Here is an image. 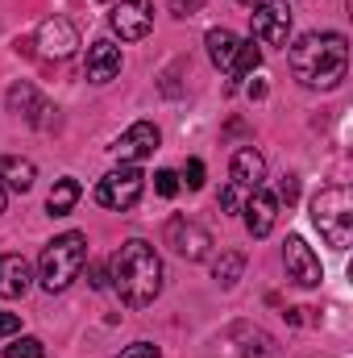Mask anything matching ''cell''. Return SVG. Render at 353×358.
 Wrapping results in <instances>:
<instances>
[{
  "label": "cell",
  "instance_id": "6da1fadb",
  "mask_svg": "<svg viewBox=\"0 0 353 358\" xmlns=\"http://www.w3.org/2000/svg\"><path fill=\"white\" fill-rule=\"evenodd\" d=\"M291 71L308 88H337L350 67V42L345 34H303L291 42Z\"/></svg>",
  "mask_w": 353,
  "mask_h": 358
},
{
  "label": "cell",
  "instance_id": "d6a6232c",
  "mask_svg": "<svg viewBox=\"0 0 353 358\" xmlns=\"http://www.w3.org/2000/svg\"><path fill=\"white\" fill-rule=\"evenodd\" d=\"M241 4H250V8H258V4H262V0H241Z\"/></svg>",
  "mask_w": 353,
  "mask_h": 358
},
{
  "label": "cell",
  "instance_id": "4fadbf2b",
  "mask_svg": "<svg viewBox=\"0 0 353 358\" xmlns=\"http://www.w3.org/2000/svg\"><path fill=\"white\" fill-rule=\"evenodd\" d=\"M88 80L91 84H112L117 76H121V46L117 42H108V38H100V42H91L88 50Z\"/></svg>",
  "mask_w": 353,
  "mask_h": 358
},
{
  "label": "cell",
  "instance_id": "83f0119b",
  "mask_svg": "<svg viewBox=\"0 0 353 358\" xmlns=\"http://www.w3.org/2000/svg\"><path fill=\"white\" fill-rule=\"evenodd\" d=\"M21 329V317L17 313H0V338H13Z\"/></svg>",
  "mask_w": 353,
  "mask_h": 358
},
{
  "label": "cell",
  "instance_id": "30bf717a",
  "mask_svg": "<svg viewBox=\"0 0 353 358\" xmlns=\"http://www.w3.org/2000/svg\"><path fill=\"white\" fill-rule=\"evenodd\" d=\"M158 142H163V134H158V125L154 121H137V125H129L121 138H117V146H112V155L121 159V163H142V159H150L154 150H158Z\"/></svg>",
  "mask_w": 353,
  "mask_h": 358
},
{
  "label": "cell",
  "instance_id": "1f68e13d",
  "mask_svg": "<svg viewBox=\"0 0 353 358\" xmlns=\"http://www.w3.org/2000/svg\"><path fill=\"white\" fill-rule=\"evenodd\" d=\"M4 200H8V196H4V183H0V213H4Z\"/></svg>",
  "mask_w": 353,
  "mask_h": 358
},
{
  "label": "cell",
  "instance_id": "8992f818",
  "mask_svg": "<svg viewBox=\"0 0 353 358\" xmlns=\"http://www.w3.org/2000/svg\"><path fill=\"white\" fill-rule=\"evenodd\" d=\"M250 34H254V42H262V46H287V34H291V4H287V0H262V4L250 13Z\"/></svg>",
  "mask_w": 353,
  "mask_h": 358
},
{
  "label": "cell",
  "instance_id": "8fae6325",
  "mask_svg": "<svg viewBox=\"0 0 353 358\" xmlns=\"http://www.w3.org/2000/svg\"><path fill=\"white\" fill-rule=\"evenodd\" d=\"M38 46H42L46 59H67L80 46V34H75V25L67 17H46L38 25Z\"/></svg>",
  "mask_w": 353,
  "mask_h": 358
},
{
  "label": "cell",
  "instance_id": "7402d4cb",
  "mask_svg": "<svg viewBox=\"0 0 353 358\" xmlns=\"http://www.w3.org/2000/svg\"><path fill=\"white\" fill-rule=\"evenodd\" d=\"M4 358H46V346L38 338H17L13 346H4Z\"/></svg>",
  "mask_w": 353,
  "mask_h": 358
},
{
  "label": "cell",
  "instance_id": "ffe728a7",
  "mask_svg": "<svg viewBox=\"0 0 353 358\" xmlns=\"http://www.w3.org/2000/svg\"><path fill=\"white\" fill-rule=\"evenodd\" d=\"M262 67V46L250 38V42H237V55H233V63H229V71H233V80H241V76H250V71H258Z\"/></svg>",
  "mask_w": 353,
  "mask_h": 358
},
{
  "label": "cell",
  "instance_id": "836d02e7",
  "mask_svg": "<svg viewBox=\"0 0 353 358\" xmlns=\"http://www.w3.org/2000/svg\"><path fill=\"white\" fill-rule=\"evenodd\" d=\"M100 4H108V0H100Z\"/></svg>",
  "mask_w": 353,
  "mask_h": 358
},
{
  "label": "cell",
  "instance_id": "5bb4252c",
  "mask_svg": "<svg viewBox=\"0 0 353 358\" xmlns=\"http://www.w3.org/2000/svg\"><path fill=\"white\" fill-rule=\"evenodd\" d=\"M33 283V271L21 255H0V300H17L25 296Z\"/></svg>",
  "mask_w": 353,
  "mask_h": 358
},
{
  "label": "cell",
  "instance_id": "44dd1931",
  "mask_svg": "<svg viewBox=\"0 0 353 358\" xmlns=\"http://www.w3.org/2000/svg\"><path fill=\"white\" fill-rule=\"evenodd\" d=\"M241 271H246V255H237V250H225V255L212 263V275H216L220 287H233V283L241 279Z\"/></svg>",
  "mask_w": 353,
  "mask_h": 358
},
{
  "label": "cell",
  "instance_id": "277c9868",
  "mask_svg": "<svg viewBox=\"0 0 353 358\" xmlns=\"http://www.w3.org/2000/svg\"><path fill=\"white\" fill-rule=\"evenodd\" d=\"M312 225L333 250H350L353 242V192L345 183H329L312 200Z\"/></svg>",
  "mask_w": 353,
  "mask_h": 358
},
{
  "label": "cell",
  "instance_id": "ba28073f",
  "mask_svg": "<svg viewBox=\"0 0 353 358\" xmlns=\"http://www.w3.org/2000/svg\"><path fill=\"white\" fill-rule=\"evenodd\" d=\"M283 263H287V279H295L299 287H320L324 267H320L316 250H312L299 234H291V238L283 242Z\"/></svg>",
  "mask_w": 353,
  "mask_h": 358
},
{
  "label": "cell",
  "instance_id": "52a82bcc",
  "mask_svg": "<svg viewBox=\"0 0 353 358\" xmlns=\"http://www.w3.org/2000/svg\"><path fill=\"white\" fill-rule=\"evenodd\" d=\"M108 25H112V34H121V42H142L154 29V4L150 0H121L108 13Z\"/></svg>",
  "mask_w": 353,
  "mask_h": 358
},
{
  "label": "cell",
  "instance_id": "3957f363",
  "mask_svg": "<svg viewBox=\"0 0 353 358\" xmlns=\"http://www.w3.org/2000/svg\"><path fill=\"white\" fill-rule=\"evenodd\" d=\"M88 267V238L84 234H59L46 250H42V263H38V283L54 296V292H67L80 271Z\"/></svg>",
  "mask_w": 353,
  "mask_h": 358
},
{
  "label": "cell",
  "instance_id": "7c38bea8",
  "mask_svg": "<svg viewBox=\"0 0 353 358\" xmlns=\"http://www.w3.org/2000/svg\"><path fill=\"white\" fill-rule=\"evenodd\" d=\"M241 213H246V229H250L254 238H266V234L274 229V221H278V196L266 192V187H254Z\"/></svg>",
  "mask_w": 353,
  "mask_h": 358
},
{
  "label": "cell",
  "instance_id": "4316f807",
  "mask_svg": "<svg viewBox=\"0 0 353 358\" xmlns=\"http://www.w3.org/2000/svg\"><path fill=\"white\" fill-rule=\"evenodd\" d=\"M204 8V0H171V13L175 17H195Z\"/></svg>",
  "mask_w": 353,
  "mask_h": 358
},
{
  "label": "cell",
  "instance_id": "e0dca14e",
  "mask_svg": "<svg viewBox=\"0 0 353 358\" xmlns=\"http://www.w3.org/2000/svg\"><path fill=\"white\" fill-rule=\"evenodd\" d=\"M237 42H241V38H237L233 29H225V25H220V29H208V38H204L208 59H212L220 71H229V63H233V55H237Z\"/></svg>",
  "mask_w": 353,
  "mask_h": 358
},
{
  "label": "cell",
  "instance_id": "7a4b0ae2",
  "mask_svg": "<svg viewBox=\"0 0 353 358\" xmlns=\"http://www.w3.org/2000/svg\"><path fill=\"white\" fill-rule=\"evenodd\" d=\"M121 296V304L129 308H146L154 304V296L163 292V259L150 242L129 238L117 255H112V279H108Z\"/></svg>",
  "mask_w": 353,
  "mask_h": 358
},
{
  "label": "cell",
  "instance_id": "f546056e",
  "mask_svg": "<svg viewBox=\"0 0 353 358\" xmlns=\"http://www.w3.org/2000/svg\"><path fill=\"white\" fill-rule=\"evenodd\" d=\"M88 283H91V287H108V271H104V267H91L88 271Z\"/></svg>",
  "mask_w": 353,
  "mask_h": 358
},
{
  "label": "cell",
  "instance_id": "5b68a950",
  "mask_svg": "<svg viewBox=\"0 0 353 358\" xmlns=\"http://www.w3.org/2000/svg\"><path fill=\"white\" fill-rule=\"evenodd\" d=\"M142 187H146L142 167H133V163H121L117 171H108V176L96 183V200H100L104 208H117V213H125V208H133V204L142 200Z\"/></svg>",
  "mask_w": 353,
  "mask_h": 358
},
{
  "label": "cell",
  "instance_id": "9c48e42d",
  "mask_svg": "<svg viewBox=\"0 0 353 358\" xmlns=\"http://www.w3.org/2000/svg\"><path fill=\"white\" fill-rule=\"evenodd\" d=\"M167 246H175L179 259L200 263V259L208 255V246H212V234H208L204 225L187 221V217H171V221H167Z\"/></svg>",
  "mask_w": 353,
  "mask_h": 358
},
{
  "label": "cell",
  "instance_id": "cb8c5ba5",
  "mask_svg": "<svg viewBox=\"0 0 353 358\" xmlns=\"http://www.w3.org/2000/svg\"><path fill=\"white\" fill-rule=\"evenodd\" d=\"M183 183H187L191 192H200V187H204V163H200V159H191V163L183 167Z\"/></svg>",
  "mask_w": 353,
  "mask_h": 358
},
{
  "label": "cell",
  "instance_id": "2e32d148",
  "mask_svg": "<svg viewBox=\"0 0 353 358\" xmlns=\"http://www.w3.org/2000/svg\"><path fill=\"white\" fill-rule=\"evenodd\" d=\"M4 100H8V113H17V117H25V121H38V113H46V104L38 100V92H33L29 80H17Z\"/></svg>",
  "mask_w": 353,
  "mask_h": 358
},
{
  "label": "cell",
  "instance_id": "9a60e30c",
  "mask_svg": "<svg viewBox=\"0 0 353 358\" xmlns=\"http://www.w3.org/2000/svg\"><path fill=\"white\" fill-rule=\"evenodd\" d=\"M233 187H246V192H254V187H262V176H266V159L254 150V146H241L237 155H233Z\"/></svg>",
  "mask_w": 353,
  "mask_h": 358
},
{
  "label": "cell",
  "instance_id": "ac0fdd59",
  "mask_svg": "<svg viewBox=\"0 0 353 358\" xmlns=\"http://www.w3.org/2000/svg\"><path fill=\"white\" fill-rule=\"evenodd\" d=\"M33 176H38V167L29 159H13V155L0 159V179H4L8 192H29L33 187Z\"/></svg>",
  "mask_w": 353,
  "mask_h": 358
},
{
  "label": "cell",
  "instance_id": "603a6c76",
  "mask_svg": "<svg viewBox=\"0 0 353 358\" xmlns=\"http://www.w3.org/2000/svg\"><path fill=\"white\" fill-rule=\"evenodd\" d=\"M154 192L171 200V196L179 192V176H175V171H154Z\"/></svg>",
  "mask_w": 353,
  "mask_h": 358
},
{
  "label": "cell",
  "instance_id": "f1b7e54d",
  "mask_svg": "<svg viewBox=\"0 0 353 358\" xmlns=\"http://www.w3.org/2000/svg\"><path fill=\"white\" fill-rule=\"evenodd\" d=\"M220 208H225V213H237V187H233V183L220 192Z\"/></svg>",
  "mask_w": 353,
  "mask_h": 358
},
{
  "label": "cell",
  "instance_id": "d6986e66",
  "mask_svg": "<svg viewBox=\"0 0 353 358\" xmlns=\"http://www.w3.org/2000/svg\"><path fill=\"white\" fill-rule=\"evenodd\" d=\"M80 196H84L80 179H59V183L50 187V196H46V208H50V217H67V213L80 204Z\"/></svg>",
  "mask_w": 353,
  "mask_h": 358
},
{
  "label": "cell",
  "instance_id": "4dcf8cb0",
  "mask_svg": "<svg viewBox=\"0 0 353 358\" xmlns=\"http://www.w3.org/2000/svg\"><path fill=\"white\" fill-rule=\"evenodd\" d=\"M250 96H254V100H262V96H266V84H262V80H254V84H250Z\"/></svg>",
  "mask_w": 353,
  "mask_h": 358
},
{
  "label": "cell",
  "instance_id": "484cf974",
  "mask_svg": "<svg viewBox=\"0 0 353 358\" xmlns=\"http://www.w3.org/2000/svg\"><path fill=\"white\" fill-rule=\"evenodd\" d=\"M117 358H158V346H150V342H133V346H125Z\"/></svg>",
  "mask_w": 353,
  "mask_h": 358
},
{
  "label": "cell",
  "instance_id": "d4e9b609",
  "mask_svg": "<svg viewBox=\"0 0 353 358\" xmlns=\"http://www.w3.org/2000/svg\"><path fill=\"white\" fill-rule=\"evenodd\" d=\"M278 200H287V208L299 200V176H283V183H278Z\"/></svg>",
  "mask_w": 353,
  "mask_h": 358
}]
</instances>
